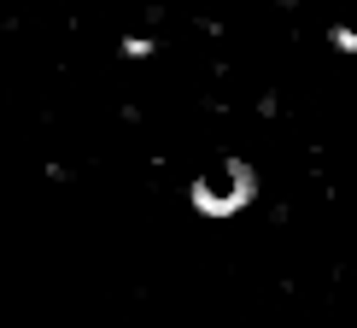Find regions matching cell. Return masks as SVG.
<instances>
[{
	"mask_svg": "<svg viewBox=\"0 0 357 328\" xmlns=\"http://www.w3.org/2000/svg\"><path fill=\"white\" fill-rule=\"evenodd\" d=\"M252 176L241 170V164H217L211 176H199V188H193V200L205 205V211H234V205H246V188Z\"/></svg>",
	"mask_w": 357,
	"mask_h": 328,
	"instance_id": "obj_1",
	"label": "cell"
}]
</instances>
